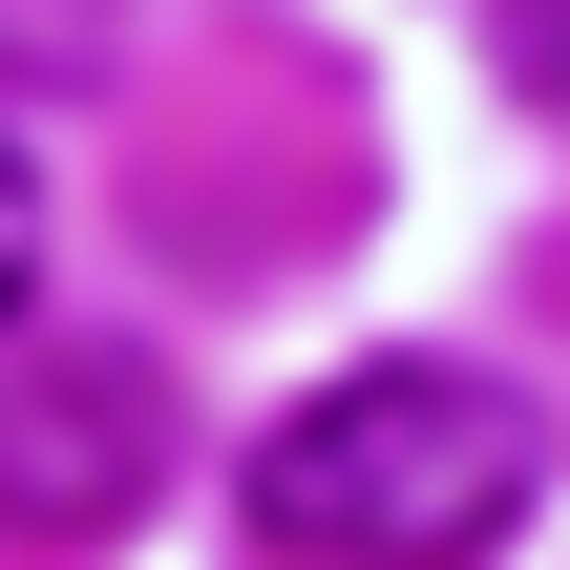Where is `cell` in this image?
I'll use <instances>...</instances> for the list:
<instances>
[{
	"label": "cell",
	"instance_id": "obj_1",
	"mask_svg": "<svg viewBox=\"0 0 570 570\" xmlns=\"http://www.w3.org/2000/svg\"><path fill=\"white\" fill-rule=\"evenodd\" d=\"M550 487V423L487 360H338L275 444H254V529L317 570H487Z\"/></svg>",
	"mask_w": 570,
	"mask_h": 570
},
{
	"label": "cell",
	"instance_id": "obj_2",
	"mask_svg": "<svg viewBox=\"0 0 570 570\" xmlns=\"http://www.w3.org/2000/svg\"><path fill=\"white\" fill-rule=\"evenodd\" d=\"M148 487H169V381H148L127 338H85V360H21V381H0V529L85 550V529H127Z\"/></svg>",
	"mask_w": 570,
	"mask_h": 570
},
{
	"label": "cell",
	"instance_id": "obj_3",
	"mask_svg": "<svg viewBox=\"0 0 570 570\" xmlns=\"http://www.w3.org/2000/svg\"><path fill=\"white\" fill-rule=\"evenodd\" d=\"M21 296H42V169L0 148V338H21Z\"/></svg>",
	"mask_w": 570,
	"mask_h": 570
},
{
	"label": "cell",
	"instance_id": "obj_4",
	"mask_svg": "<svg viewBox=\"0 0 570 570\" xmlns=\"http://www.w3.org/2000/svg\"><path fill=\"white\" fill-rule=\"evenodd\" d=\"M508 85H529V106H570V0H508Z\"/></svg>",
	"mask_w": 570,
	"mask_h": 570
}]
</instances>
